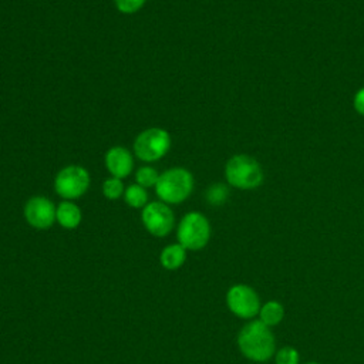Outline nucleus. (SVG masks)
Instances as JSON below:
<instances>
[{
  "label": "nucleus",
  "instance_id": "f257e3e1",
  "mask_svg": "<svg viewBox=\"0 0 364 364\" xmlns=\"http://www.w3.org/2000/svg\"><path fill=\"white\" fill-rule=\"evenodd\" d=\"M237 347L253 363H266L276 353V337L260 320H249L237 333Z\"/></svg>",
  "mask_w": 364,
  "mask_h": 364
},
{
  "label": "nucleus",
  "instance_id": "f03ea898",
  "mask_svg": "<svg viewBox=\"0 0 364 364\" xmlns=\"http://www.w3.org/2000/svg\"><path fill=\"white\" fill-rule=\"evenodd\" d=\"M193 191V176L185 168H171L155 183L158 198L166 205L182 203Z\"/></svg>",
  "mask_w": 364,
  "mask_h": 364
},
{
  "label": "nucleus",
  "instance_id": "7ed1b4c3",
  "mask_svg": "<svg viewBox=\"0 0 364 364\" xmlns=\"http://www.w3.org/2000/svg\"><path fill=\"white\" fill-rule=\"evenodd\" d=\"M225 178L228 183L237 189H256L263 182V169L260 164L246 155H233L225 165Z\"/></svg>",
  "mask_w": 364,
  "mask_h": 364
},
{
  "label": "nucleus",
  "instance_id": "20e7f679",
  "mask_svg": "<svg viewBox=\"0 0 364 364\" xmlns=\"http://www.w3.org/2000/svg\"><path fill=\"white\" fill-rule=\"evenodd\" d=\"M178 243L186 250H200L210 239V223L200 212H188L179 220L176 228Z\"/></svg>",
  "mask_w": 364,
  "mask_h": 364
},
{
  "label": "nucleus",
  "instance_id": "39448f33",
  "mask_svg": "<svg viewBox=\"0 0 364 364\" xmlns=\"http://www.w3.org/2000/svg\"><path fill=\"white\" fill-rule=\"evenodd\" d=\"M226 306L229 311L242 320H253L262 307L257 291L245 283H236L226 291Z\"/></svg>",
  "mask_w": 364,
  "mask_h": 364
},
{
  "label": "nucleus",
  "instance_id": "423d86ee",
  "mask_svg": "<svg viewBox=\"0 0 364 364\" xmlns=\"http://www.w3.org/2000/svg\"><path fill=\"white\" fill-rule=\"evenodd\" d=\"M171 135L164 128H148L134 141V154L144 162H154L168 154Z\"/></svg>",
  "mask_w": 364,
  "mask_h": 364
},
{
  "label": "nucleus",
  "instance_id": "0eeeda50",
  "mask_svg": "<svg viewBox=\"0 0 364 364\" xmlns=\"http://www.w3.org/2000/svg\"><path fill=\"white\" fill-rule=\"evenodd\" d=\"M90 188V173L80 165L63 168L54 178V189L58 196L73 200L82 196Z\"/></svg>",
  "mask_w": 364,
  "mask_h": 364
},
{
  "label": "nucleus",
  "instance_id": "6e6552de",
  "mask_svg": "<svg viewBox=\"0 0 364 364\" xmlns=\"http://www.w3.org/2000/svg\"><path fill=\"white\" fill-rule=\"evenodd\" d=\"M141 220L144 228L155 237L168 236L175 226V216L169 205L162 200L149 202L142 208Z\"/></svg>",
  "mask_w": 364,
  "mask_h": 364
},
{
  "label": "nucleus",
  "instance_id": "1a4fd4ad",
  "mask_svg": "<svg viewBox=\"0 0 364 364\" xmlns=\"http://www.w3.org/2000/svg\"><path fill=\"white\" fill-rule=\"evenodd\" d=\"M26 222L38 230H46L55 222V206L46 196H33L24 205Z\"/></svg>",
  "mask_w": 364,
  "mask_h": 364
},
{
  "label": "nucleus",
  "instance_id": "9d476101",
  "mask_svg": "<svg viewBox=\"0 0 364 364\" xmlns=\"http://www.w3.org/2000/svg\"><path fill=\"white\" fill-rule=\"evenodd\" d=\"M105 168L108 172L118 179L127 178L132 168H134V159L131 152L124 146H112L105 152Z\"/></svg>",
  "mask_w": 364,
  "mask_h": 364
},
{
  "label": "nucleus",
  "instance_id": "9b49d317",
  "mask_svg": "<svg viewBox=\"0 0 364 364\" xmlns=\"http://www.w3.org/2000/svg\"><path fill=\"white\" fill-rule=\"evenodd\" d=\"M82 220V213L78 205L73 200H63L55 208V222L64 229H75Z\"/></svg>",
  "mask_w": 364,
  "mask_h": 364
},
{
  "label": "nucleus",
  "instance_id": "f8f14e48",
  "mask_svg": "<svg viewBox=\"0 0 364 364\" xmlns=\"http://www.w3.org/2000/svg\"><path fill=\"white\" fill-rule=\"evenodd\" d=\"M188 250L181 243H171L161 250L159 263L166 270H176L186 262Z\"/></svg>",
  "mask_w": 364,
  "mask_h": 364
},
{
  "label": "nucleus",
  "instance_id": "ddd939ff",
  "mask_svg": "<svg viewBox=\"0 0 364 364\" xmlns=\"http://www.w3.org/2000/svg\"><path fill=\"white\" fill-rule=\"evenodd\" d=\"M257 320H260L267 327H274L280 324L284 318V306L277 300H267L262 304Z\"/></svg>",
  "mask_w": 364,
  "mask_h": 364
},
{
  "label": "nucleus",
  "instance_id": "4468645a",
  "mask_svg": "<svg viewBox=\"0 0 364 364\" xmlns=\"http://www.w3.org/2000/svg\"><path fill=\"white\" fill-rule=\"evenodd\" d=\"M124 200L134 209H142L148 203V192L144 186L132 183L124 191Z\"/></svg>",
  "mask_w": 364,
  "mask_h": 364
},
{
  "label": "nucleus",
  "instance_id": "2eb2a0df",
  "mask_svg": "<svg viewBox=\"0 0 364 364\" xmlns=\"http://www.w3.org/2000/svg\"><path fill=\"white\" fill-rule=\"evenodd\" d=\"M273 360H274V364H300V354L297 348L291 346H284L276 350Z\"/></svg>",
  "mask_w": 364,
  "mask_h": 364
},
{
  "label": "nucleus",
  "instance_id": "dca6fc26",
  "mask_svg": "<svg viewBox=\"0 0 364 364\" xmlns=\"http://www.w3.org/2000/svg\"><path fill=\"white\" fill-rule=\"evenodd\" d=\"M124 185L118 178H108L102 183V193L109 200H117L124 195Z\"/></svg>",
  "mask_w": 364,
  "mask_h": 364
},
{
  "label": "nucleus",
  "instance_id": "f3484780",
  "mask_svg": "<svg viewBox=\"0 0 364 364\" xmlns=\"http://www.w3.org/2000/svg\"><path fill=\"white\" fill-rule=\"evenodd\" d=\"M228 196H229V189H228V186L223 185V183H215V185L209 186L208 191H206V199H208V202H209L210 205H215V206L225 203L226 199H228Z\"/></svg>",
  "mask_w": 364,
  "mask_h": 364
},
{
  "label": "nucleus",
  "instance_id": "a211bd4d",
  "mask_svg": "<svg viewBox=\"0 0 364 364\" xmlns=\"http://www.w3.org/2000/svg\"><path fill=\"white\" fill-rule=\"evenodd\" d=\"M158 178H159L158 172H156L154 168H151V166H141V168L136 171V175H135L136 183L141 185V186H144V188L155 186Z\"/></svg>",
  "mask_w": 364,
  "mask_h": 364
},
{
  "label": "nucleus",
  "instance_id": "6ab92c4d",
  "mask_svg": "<svg viewBox=\"0 0 364 364\" xmlns=\"http://www.w3.org/2000/svg\"><path fill=\"white\" fill-rule=\"evenodd\" d=\"M115 1V7L124 13V14H131L138 11L146 0H114Z\"/></svg>",
  "mask_w": 364,
  "mask_h": 364
},
{
  "label": "nucleus",
  "instance_id": "aec40b11",
  "mask_svg": "<svg viewBox=\"0 0 364 364\" xmlns=\"http://www.w3.org/2000/svg\"><path fill=\"white\" fill-rule=\"evenodd\" d=\"M353 105H354V109L364 117V87L360 88L355 95H354V100H353Z\"/></svg>",
  "mask_w": 364,
  "mask_h": 364
},
{
  "label": "nucleus",
  "instance_id": "412c9836",
  "mask_svg": "<svg viewBox=\"0 0 364 364\" xmlns=\"http://www.w3.org/2000/svg\"><path fill=\"white\" fill-rule=\"evenodd\" d=\"M304 364H321V363H317V361H307V363H304Z\"/></svg>",
  "mask_w": 364,
  "mask_h": 364
}]
</instances>
